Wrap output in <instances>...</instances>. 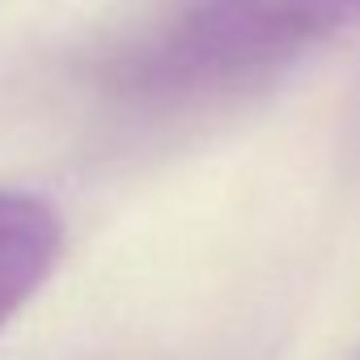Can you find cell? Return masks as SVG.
<instances>
[{
	"instance_id": "6da1fadb",
	"label": "cell",
	"mask_w": 360,
	"mask_h": 360,
	"mask_svg": "<svg viewBox=\"0 0 360 360\" xmlns=\"http://www.w3.org/2000/svg\"><path fill=\"white\" fill-rule=\"evenodd\" d=\"M360 22V0H178L123 60V89L153 102L242 85Z\"/></svg>"
},
{
	"instance_id": "7a4b0ae2",
	"label": "cell",
	"mask_w": 360,
	"mask_h": 360,
	"mask_svg": "<svg viewBox=\"0 0 360 360\" xmlns=\"http://www.w3.org/2000/svg\"><path fill=\"white\" fill-rule=\"evenodd\" d=\"M64 246L60 217L22 191H0V326L51 276Z\"/></svg>"
}]
</instances>
